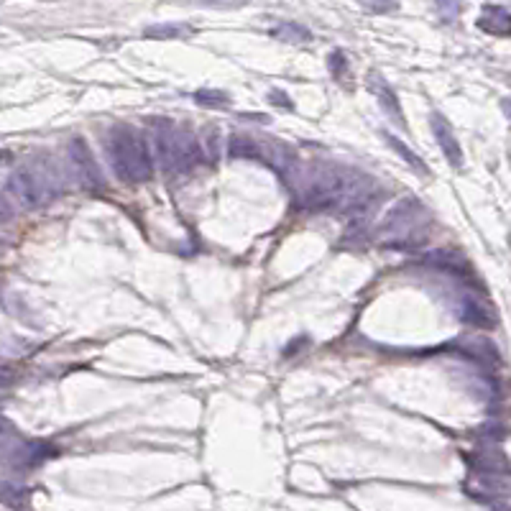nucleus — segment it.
Wrapping results in <instances>:
<instances>
[{"label":"nucleus","instance_id":"obj_13","mask_svg":"<svg viewBox=\"0 0 511 511\" xmlns=\"http://www.w3.org/2000/svg\"><path fill=\"white\" fill-rule=\"evenodd\" d=\"M383 139L389 141V146L394 148V151H397L399 157H404V159H407V164L412 166V169H414L417 174H430V169H427V164H425V161H422V159L417 157V154H412V151H409V148L404 146V141H401V139H397V136H391V133H383Z\"/></svg>","mask_w":511,"mask_h":511},{"label":"nucleus","instance_id":"obj_11","mask_svg":"<svg viewBox=\"0 0 511 511\" xmlns=\"http://www.w3.org/2000/svg\"><path fill=\"white\" fill-rule=\"evenodd\" d=\"M460 317L470 325H478V328H494V317L488 312V307L481 304L476 297H463L460 299Z\"/></svg>","mask_w":511,"mask_h":511},{"label":"nucleus","instance_id":"obj_1","mask_svg":"<svg viewBox=\"0 0 511 511\" xmlns=\"http://www.w3.org/2000/svg\"><path fill=\"white\" fill-rule=\"evenodd\" d=\"M379 194L373 177L340 164H317L302 182L299 202L307 210L332 212H365Z\"/></svg>","mask_w":511,"mask_h":511},{"label":"nucleus","instance_id":"obj_10","mask_svg":"<svg viewBox=\"0 0 511 511\" xmlns=\"http://www.w3.org/2000/svg\"><path fill=\"white\" fill-rule=\"evenodd\" d=\"M478 23H481V28H483L485 34L509 36V28H511L509 8H506V6H485Z\"/></svg>","mask_w":511,"mask_h":511},{"label":"nucleus","instance_id":"obj_20","mask_svg":"<svg viewBox=\"0 0 511 511\" xmlns=\"http://www.w3.org/2000/svg\"><path fill=\"white\" fill-rule=\"evenodd\" d=\"M365 10H376V13H391V10H397V6H379V3H368V6H365Z\"/></svg>","mask_w":511,"mask_h":511},{"label":"nucleus","instance_id":"obj_12","mask_svg":"<svg viewBox=\"0 0 511 511\" xmlns=\"http://www.w3.org/2000/svg\"><path fill=\"white\" fill-rule=\"evenodd\" d=\"M0 503L13 511L28 509V491L23 485L10 483V481H0Z\"/></svg>","mask_w":511,"mask_h":511},{"label":"nucleus","instance_id":"obj_16","mask_svg":"<svg viewBox=\"0 0 511 511\" xmlns=\"http://www.w3.org/2000/svg\"><path fill=\"white\" fill-rule=\"evenodd\" d=\"M184 34H192L190 26H151L146 28V36L151 39H182Z\"/></svg>","mask_w":511,"mask_h":511},{"label":"nucleus","instance_id":"obj_17","mask_svg":"<svg viewBox=\"0 0 511 511\" xmlns=\"http://www.w3.org/2000/svg\"><path fill=\"white\" fill-rule=\"evenodd\" d=\"M328 67H330V72L335 74V79H338V82H345V67H348V61H345V57H343V52L330 54V57H328Z\"/></svg>","mask_w":511,"mask_h":511},{"label":"nucleus","instance_id":"obj_4","mask_svg":"<svg viewBox=\"0 0 511 511\" xmlns=\"http://www.w3.org/2000/svg\"><path fill=\"white\" fill-rule=\"evenodd\" d=\"M10 192L16 194V199L28 210H36L52 202L57 197V187L52 182V174L49 172H39V169H18V172L10 174L8 179Z\"/></svg>","mask_w":511,"mask_h":511},{"label":"nucleus","instance_id":"obj_21","mask_svg":"<svg viewBox=\"0 0 511 511\" xmlns=\"http://www.w3.org/2000/svg\"><path fill=\"white\" fill-rule=\"evenodd\" d=\"M10 381H13V376H10V371H6V368L0 365V389H6V386H10Z\"/></svg>","mask_w":511,"mask_h":511},{"label":"nucleus","instance_id":"obj_6","mask_svg":"<svg viewBox=\"0 0 511 511\" xmlns=\"http://www.w3.org/2000/svg\"><path fill=\"white\" fill-rule=\"evenodd\" d=\"M67 151H70V161H72V166L77 169V177L82 179V184L90 187V190L103 187V172H100V164L95 161V157H92V151H90V146H87L85 141L72 139L70 146H67Z\"/></svg>","mask_w":511,"mask_h":511},{"label":"nucleus","instance_id":"obj_8","mask_svg":"<svg viewBox=\"0 0 511 511\" xmlns=\"http://www.w3.org/2000/svg\"><path fill=\"white\" fill-rule=\"evenodd\" d=\"M368 87L373 90V95L379 97V105L383 108V113L389 115L391 121L397 123L399 128H404L407 123H404V113H401V105H399L397 100V92L391 90L389 85H386V79L381 77V74H368Z\"/></svg>","mask_w":511,"mask_h":511},{"label":"nucleus","instance_id":"obj_14","mask_svg":"<svg viewBox=\"0 0 511 511\" xmlns=\"http://www.w3.org/2000/svg\"><path fill=\"white\" fill-rule=\"evenodd\" d=\"M194 100L199 105H208V108H228L230 105V95L220 92V90H197Z\"/></svg>","mask_w":511,"mask_h":511},{"label":"nucleus","instance_id":"obj_3","mask_svg":"<svg viewBox=\"0 0 511 511\" xmlns=\"http://www.w3.org/2000/svg\"><path fill=\"white\" fill-rule=\"evenodd\" d=\"M154 148L166 174H187L202 164V148L194 133L174 121H154Z\"/></svg>","mask_w":511,"mask_h":511},{"label":"nucleus","instance_id":"obj_9","mask_svg":"<svg viewBox=\"0 0 511 511\" xmlns=\"http://www.w3.org/2000/svg\"><path fill=\"white\" fill-rule=\"evenodd\" d=\"M425 263H427V266H434V269L448 271V274H452V277H458V279L470 277L468 261L460 259L458 253H452V251H434V253H427V256H425Z\"/></svg>","mask_w":511,"mask_h":511},{"label":"nucleus","instance_id":"obj_19","mask_svg":"<svg viewBox=\"0 0 511 511\" xmlns=\"http://www.w3.org/2000/svg\"><path fill=\"white\" fill-rule=\"evenodd\" d=\"M269 100L274 105H281V108H286V110H292L294 108V103H292V97L286 95L284 90H271L269 92Z\"/></svg>","mask_w":511,"mask_h":511},{"label":"nucleus","instance_id":"obj_2","mask_svg":"<svg viewBox=\"0 0 511 511\" xmlns=\"http://www.w3.org/2000/svg\"><path fill=\"white\" fill-rule=\"evenodd\" d=\"M105 151L115 177L128 184H143L154 174V157L146 133L130 123H115L105 133Z\"/></svg>","mask_w":511,"mask_h":511},{"label":"nucleus","instance_id":"obj_22","mask_svg":"<svg viewBox=\"0 0 511 511\" xmlns=\"http://www.w3.org/2000/svg\"><path fill=\"white\" fill-rule=\"evenodd\" d=\"M6 434H13V425L8 419H0V437H6Z\"/></svg>","mask_w":511,"mask_h":511},{"label":"nucleus","instance_id":"obj_18","mask_svg":"<svg viewBox=\"0 0 511 511\" xmlns=\"http://www.w3.org/2000/svg\"><path fill=\"white\" fill-rule=\"evenodd\" d=\"M16 217V208H13V202H10L3 192H0V223H10Z\"/></svg>","mask_w":511,"mask_h":511},{"label":"nucleus","instance_id":"obj_15","mask_svg":"<svg viewBox=\"0 0 511 511\" xmlns=\"http://www.w3.org/2000/svg\"><path fill=\"white\" fill-rule=\"evenodd\" d=\"M271 34L279 36V39H284V41H307V39H312L307 28L297 26V23H279Z\"/></svg>","mask_w":511,"mask_h":511},{"label":"nucleus","instance_id":"obj_7","mask_svg":"<svg viewBox=\"0 0 511 511\" xmlns=\"http://www.w3.org/2000/svg\"><path fill=\"white\" fill-rule=\"evenodd\" d=\"M430 128H432V136L437 139L442 154L450 161V166L460 169V166H463V148H460L458 139H455V133H452V126L445 121V115L442 113L430 115Z\"/></svg>","mask_w":511,"mask_h":511},{"label":"nucleus","instance_id":"obj_5","mask_svg":"<svg viewBox=\"0 0 511 511\" xmlns=\"http://www.w3.org/2000/svg\"><path fill=\"white\" fill-rule=\"evenodd\" d=\"M425 208L419 205V199L417 197H407L401 199L397 208L391 210L389 215H386V220L381 223V230H386V233L394 235V241H419V238H425V233H419V230H414L417 226V217H425Z\"/></svg>","mask_w":511,"mask_h":511}]
</instances>
